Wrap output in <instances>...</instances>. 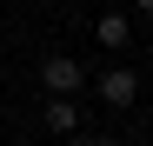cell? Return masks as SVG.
Here are the masks:
<instances>
[{
  "instance_id": "obj_1",
  "label": "cell",
  "mask_w": 153,
  "mask_h": 146,
  "mask_svg": "<svg viewBox=\"0 0 153 146\" xmlns=\"http://www.w3.org/2000/svg\"><path fill=\"white\" fill-rule=\"evenodd\" d=\"M80 86H87V66L73 53H47L40 60V93H47V100H73Z\"/></svg>"
},
{
  "instance_id": "obj_2",
  "label": "cell",
  "mask_w": 153,
  "mask_h": 146,
  "mask_svg": "<svg viewBox=\"0 0 153 146\" xmlns=\"http://www.w3.org/2000/svg\"><path fill=\"white\" fill-rule=\"evenodd\" d=\"M93 93H100L107 106H133V100H140V73H133V66H107V73L93 80Z\"/></svg>"
},
{
  "instance_id": "obj_3",
  "label": "cell",
  "mask_w": 153,
  "mask_h": 146,
  "mask_svg": "<svg viewBox=\"0 0 153 146\" xmlns=\"http://www.w3.org/2000/svg\"><path fill=\"white\" fill-rule=\"evenodd\" d=\"M93 40L107 46V53H120V46L133 40V27H126V13H100V20H93Z\"/></svg>"
},
{
  "instance_id": "obj_4",
  "label": "cell",
  "mask_w": 153,
  "mask_h": 146,
  "mask_svg": "<svg viewBox=\"0 0 153 146\" xmlns=\"http://www.w3.org/2000/svg\"><path fill=\"white\" fill-rule=\"evenodd\" d=\"M47 133H73V126H80V113H73V100H47Z\"/></svg>"
},
{
  "instance_id": "obj_5",
  "label": "cell",
  "mask_w": 153,
  "mask_h": 146,
  "mask_svg": "<svg viewBox=\"0 0 153 146\" xmlns=\"http://www.w3.org/2000/svg\"><path fill=\"white\" fill-rule=\"evenodd\" d=\"M133 13H146V20H153V0H133Z\"/></svg>"
},
{
  "instance_id": "obj_6",
  "label": "cell",
  "mask_w": 153,
  "mask_h": 146,
  "mask_svg": "<svg viewBox=\"0 0 153 146\" xmlns=\"http://www.w3.org/2000/svg\"><path fill=\"white\" fill-rule=\"evenodd\" d=\"M67 146H93V139H67Z\"/></svg>"
},
{
  "instance_id": "obj_7",
  "label": "cell",
  "mask_w": 153,
  "mask_h": 146,
  "mask_svg": "<svg viewBox=\"0 0 153 146\" xmlns=\"http://www.w3.org/2000/svg\"><path fill=\"white\" fill-rule=\"evenodd\" d=\"M93 146H120V139H93Z\"/></svg>"
},
{
  "instance_id": "obj_8",
  "label": "cell",
  "mask_w": 153,
  "mask_h": 146,
  "mask_svg": "<svg viewBox=\"0 0 153 146\" xmlns=\"http://www.w3.org/2000/svg\"><path fill=\"white\" fill-rule=\"evenodd\" d=\"M146 146H153V139H146Z\"/></svg>"
}]
</instances>
